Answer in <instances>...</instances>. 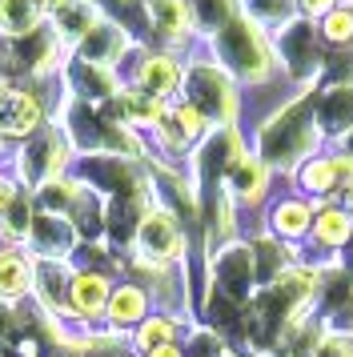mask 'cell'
<instances>
[{
	"instance_id": "1",
	"label": "cell",
	"mask_w": 353,
	"mask_h": 357,
	"mask_svg": "<svg viewBox=\"0 0 353 357\" xmlns=\"http://www.w3.org/2000/svg\"><path fill=\"white\" fill-rule=\"evenodd\" d=\"M249 149L281 181L293 177V169L301 161L325 153L329 141H325V132L317 125L313 89H289L273 109H265V113L257 116V125L249 129Z\"/></svg>"
},
{
	"instance_id": "2",
	"label": "cell",
	"mask_w": 353,
	"mask_h": 357,
	"mask_svg": "<svg viewBox=\"0 0 353 357\" xmlns=\"http://www.w3.org/2000/svg\"><path fill=\"white\" fill-rule=\"evenodd\" d=\"M201 45H205L209 61H217L245 93L273 89V84L289 89L285 73H281V61H277V49H273V33L265 24H257L249 13H237L221 33L205 36Z\"/></svg>"
},
{
	"instance_id": "3",
	"label": "cell",
	"mask_w": 353,
	"mask_h": 357,
	"mask_svg": "<svg viewBox=\"0 0 353 357\" xmlns=\"http://www.w3.org/2000/svg\"><path fill=\"white\" fill-rule=\"evenodd\" d=\"M176 100L193 105L213 129L241 125V113H245V89L209 56L185 61V81H181V97Z\"/></svg>"
},
{
	"instance_id": "4",
	"label": "cell",
	"mask_w": 353,
	"mask_h": 357,
	"mask_svg": "<svg viewBox=\"0 0 353 357\" xmlns=\"http://www.w3.org/2000/svg\"><path fill=\"white\" fill-rule=\"evenodd\" d=\"M185 249H189V233L181 225V217L157 205V197H153V205L144 209L137 237H133V257L153 261V265H181Z\"/></svg>"
},
{
	"instance_id": "5",
	"label": "cell",
	"mask_w": 353,
	"mask_h": 357,
	"mask_svg": "<svg viewBox=\"0 0 353 357\" xmlns=\"http://www.w3.org/2000/svg\"><path fill=\"white\" fill-rule=\"evenodd\" d=\"M313 201L293 189H281V193L269 201V209L261 213V229L269 233L273 241L289 245V249H305L309 245V233H313Z\"/></svg>"
},
{
	"instance_id": "6",
	"label": "cell",
	"mask_w": 353,
	"mask_h": 357,
	"mask_svg": "<svg viewBox=\"0 0 353 357\" xmlns=\"http://www.w3.org/2000/svg\"><path fill=\"white\" fill-rule=\"evenodd\" d=\"M273 185H277V173H273L269 165L249 149V153L229 169V177H225V193L237 201L241 213H265L269 209V201L281 193V189H273Z\"/></svg>"
},
{
	"instance_id": "7",
	"label": "cell",
	"mask_w": 353,
	"mask_h": 357,
	"mask_svg": "<svg viewBox=\"0 0 353 357\" xmlns=\"http://www.w3.org/2000/svg\"><path fill=\"white\" fill-rule=\"evenodd\" d=\"M353 249V217L341 205H321L313 217V233L305 245V257L329 265V261H345Z\"/></svg>"
},
{
	"instance_id": "8",
	"label": "cell",
	"mask_w": 353,
	"mask_h": 357,
	"mask_svg": "<svg viewBox=\"0 0 353 357\" xmlns=\"http://www.w3.org/2000/svg\"><path fill=\"white\" fill-rule=\"evenodd\" d=\"M64 165H68V141L57 129H40L32 132L24 153H20V177L36 189H45L52 181H61Z\"/></svg>"
},
{
	"instance_id": "9",
	"label": "cell",
	"mask_w": 353,
	"mask_h": 357,
	"mask_svg": "<svg viewBox=\"0 0 353 357\" xmlns=\"http://www.w3.org/2000/svg\"><path fill=\"white\" fill-rule=\"evenodd\" d=\"M313 100H317V125L329 149L353 145V84H317Z\"/></svg>"
},
{
	"instance_id": "10",
	"label": "cell",
	"mask_w": 353,
	"mask_h": 357,
	"mask_svg": "<svg viewBox=\"0 0 353 357\" xmlns=\"http://www.w3.org/2000/svg\"><path fill=\"white\" fill-rule=\"evenodd\" d=\"M185 81V61H176V52H141V61L133 68V89H141L157 100H176Z\"/></svg>"
},
{
	"instance_id": "11",
	"label": "cell",
	"mask_w": 353,
	"mask_h": 357,
	"mask_svg": "<svg viewBox=\"0 0 353 357\" xmlns=\"http://www.w3.org/2000/svg\"><path fill=\"white\" fill-rule=\"evenodd\" d=\"M144 17H149L153 36L165 45V52L185 49V45H193V40H201V33H197V24H193L185 0H144Z\"/></svg>"
},
{
	"instance_id": "12",
	"label": "cell",
	"mask_w": 353,
	"mask_h": 357,
	"mask_svg": "<svg viewBox=\"0 0 353 357\" xmlns=\"http://www.w3.org/2000/svg\"><path fill=\"white\" fill-rule=\"evenodd\" d=\"M289 189L301 193V197H309L313 209H321V205H337V197H341V177H337V165H333V157H329V149L297 165L293 177H289Z\"/></svg>"
},
{
	"instance_id": "13",
	"label": "cell",
	"mask_w": 353,
	"mask_h": 357,
	"mask_svg": "<svg viewBox=\"0 0 353 357\" xmlns=\"http://www.w3.org/2000/svg\"><path fill=\"white\" fill-rule=\"evenodd\" d=\"M128 49H133L128 29H121L117 20L100 17L93 29H89V36L77 45V61H84V65H100V68H117Z\"/></svg>"
},
{
	"instance_id": "14",
	"label": "cell",
	"mask_w": 353,
	"mask_h": 357,
	"mask_svg": "<svg viewBox=\"0 0 353 357\" xmlns=\"http://www.w3.org/2000/svg\"><path fill=\"white\" fill-rule=\"evenodd\" d=\"M112 289H117V285H112L109 273L80 269V273H73V285H68V313L80 317V321H96V317H105Z\"/></svg>"
},
{
	"instance_id": "15",
	"label": "cell",
	"mask_w": 353,
	"mask_h": 357,
	"mask_svg": "<svg viewBox=\"0 0 353 357\" xmlns=\"http://www.w3.org/2000/svg\"><path fill=\"white\" fill-rule=\"evenodd\" d=\"M29 241H32V253H36L40 261H64L68 253H73V249H77L80 233H77V225H73L68 217H57V213H40V217L32 221Z\"/></svg>"
},
{
	"instance_id": "16",
	"label": "cell",
	"mask_w": 353,
	"mask_h": 357,
	"mask_svg": "<svg viewBox=\"0 0 353 357\" xmlns=\"http://www.w3.org/2000/svg\"><path fill=\"white\" fill-rule=\"evenodd\" d=\"M149 305H153V293L144 289L141 281H121L117 289H112L109 297V309H105V321H109L112 333H133L141 321H149L153 313H149Z\"/></svg>"
},
{
	"instance_id": "17",
	"label": "cell",
	"mask_w": 353,
	"mask_h": 357,
	"mask_svg": "<svg viewBox=\"0 0 353 357\" xmlns=\"http://www.w3.org/2000/svg\"><path fill=\"white\" fill-rule=\"evenodd\" d=\"M40 132V105L32 93L0 89V137H32Z\"/></svg>"
},
{
	"instance_id": "18",
	"label": "cell",
	"mask_w": 353,
	"mask_h": 357,
	"mask_svg": "<svg viewBox=\"0 0 353 357\" xmlns=\"http://www.w3.org/2000/svg\"><path fill=\"white\" fill-rule=\"evenodd\" d=\"M96 20H100V4L96 0H64L61 8H52V24H57V40L77 49L89 36Z\"/></svg>"
},
{
	"instance_id": "19",
	"label": "cell",
	"mask_w": 353,
	"mask_h": 357,
	"mask_svg": "<svg viewBox=\"0 0 353 357\" xmlns=\"http://www.w3.org/2000/svg\"><path fill=\"white\" fill-rule=\"evenodd\" d=\"M176 341H181V317L176 313H153L149 321L133 329V357H144L160 345H176Z\"/></svg>"
},
{
	"instance_id": "20",
	"label": "cell",
	"mask_w": 353,
	"mask_h": 357,
	"mask_svg": "<svg viewBox=\"0 0 353 357\" xmlns=\"http://www.w3.org/2000/svg\"><path fill=\"white\" fill-rule=\"evenodd\" d=\"M48 17L45 0H0V33L32 36L40 33V20Z\"/></svg>"
},
{
	"instance_id": "21",
	"label": "cell",
	"mask_w": 353,
	"mask_h": 357,
	"mask_svg": "<svg viewBox=\"0 0 353 357\" xmlns=\"http://www.w3.org/2000/svg\"><path fill=\"white\" fill-rule=\"evenodd\" d=\"M317 36L325 52H353V0L337 4L329 17L317 20Z\"/></svg>"
},
{
	"instance_id": "22",
	"label": "cell",
	"mask_w": 353,
	"mask_h": 357,
	"mask_svg": "<svg viewBox=\"0 0 353 357\" xmlns=\"http://www.w3.org/2000/svg\"><path fill=\"white\" fill-rule=\"evenodd\" d=\"M185 4H189V17L197 24L201 40L213 33H221L225 24L241 13V0H185Z\"/></svg>"
},
{
	"instance_id": "23",
	"label": "cell",
	"mask_w": 353,
	"mask_h": 357,
	"mask_svg": "<svg viewBox=\"0 0 353 357\" xmlns=\"http://www.w3.org/2000/svg\"><path fill=\"white\" fill-rule=\"evenodd\" d=\"M36 281V261L24 253H0V297H24Z\"/></svg>"
},
{
	"instance_id": "24",
	"label": "cell",
	"mask_w": 353,
	"mask_h": 357,
	"mask_svg": "<svg viewBox=\"0 0 353 357\" xmlns=\"http://www.w3.org/2000/svg\"><path fill=\"white\" fill-rule=\"evenodd\" d=\"M309 357H353V333L350 329H325V325H321V333H317V341H313Z\"/></svg>"
},
{
	"instance_id": "25",
	"label": "cell",
	"mask_w": 353,
	"mask_h": 357,
	"mask_svg": "<svg viewBox=\"0 0 353 357\" xmlns=\"http://www.w3.org/2000/svg\"><path fill=\"white\" fill-rule=\"evenodd\" d=\"M32 221H36V217H32V209H29V197L16 193L13 205L4 209V225H0V229H4V237H29Z\"/></svg>"
},
{
	"instance_id": "26",
	"label": "cell",
	"mask_w": 353,
	"mask_h": 357,
	"mask_svg": "<svg viewBox=\"0 0 353 357\" xmlns=\"http://www.w3.org/2000/svg\"><path fill=\"white\" fill-rule=\"evenodd\" d=\"M337 4H345V0H293V17H301V20H313L317 24L321 17H329Z\"/></svg>"
},
{
	"instance_id": "27",
	"label": "cell",
	"mask_w": 353,
	"mask_h": 357,
	"mask_svg": "<svg viewBox=\"0 0 353 357\" xmlns=\"http://www.w3.org/2000/svg\"><path fill=\"white\" fill-rule=\"evenodd\" d=\"M144 357H185V345L176 341V345H160V349H153V354H144Z\"/></svg>"
},
{
	"instance_id": "28",
	"label": "cell",
	"mask_w": 353,
	"mask_h": 357,
	"mask_svg": "<svg viewBox=\"0 0 353 357\" xmlns=\"http://www.w3.org/2000/svg\"><path fill=\"white\" fill-rule=\"evenodd\" d=\"M13 197H16V189L0 181V217H4V209H8V205H13Z\"/></svg>"
},
{
	"instance_id": "29",
	"label": "cell",
	"mask_w": 353,
	"mask_h": 357,
	"mask_svg": "<svg viewBox=\"0 0 353 357\" xmlns=\"http://www.w3.org/2000/svg\"><path fill=\"white\" fill-rule=\"evenodd\" d=\"M337 205H341V209H345V213L353 217V185H350V189H341V197H337Z\"/></svg>"
}]
</instances>
